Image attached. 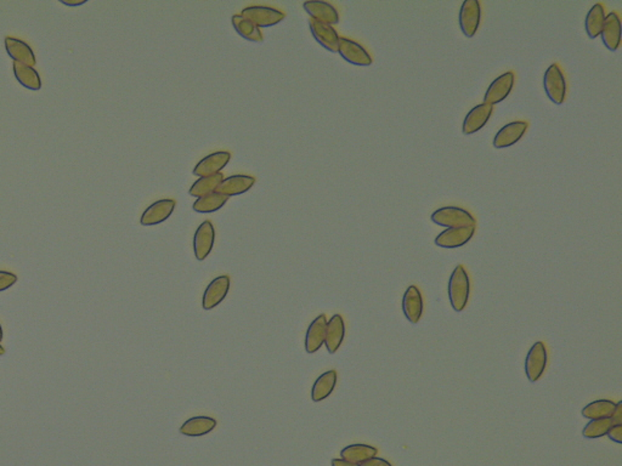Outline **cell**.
Returning <instances> with one entry per match:
<instances>
[{
	"mask_svg": "<svg viewBox=\"0 0 622 466\" xmlns=\"http://www.w3.org/2000/svg\"><path fill=\"white\" fill-rule=\"evenodd\" d=\"M216 421L211 416H194L186 421L180 427V434L190 437H200L216 429Z\"/></svg>",
	"mask_w": 622,
	"mask_h": 466,
	"instance_id": "cb8c5ba5",
	"label": "cell"
},
{
	"mask_svg": "<svg viewBox=\"0 0 622 466\" xmlns=\"http://www.w3.org/2000/svg\"><path fill=\"white\" fill-rule=\"evenodd\" d=\"M608 437L610 438V440L614 441V442H616V443H621L622 442V424L621 425H612L610 427V430L608 431Z\"/></svg>",
	"mask_w": 622,
	"mask_h": 466,
	"instance_id": "e575fe53",
	"label": "cell"
},
{
	"mask_svg": "<svg viewBox=\"0 0 622 466\" xmlns=\"http://www.w3.org/2000/svg\"><path fill=\"white\" fill-rule=\"evenodd\" d=\"M605 21V9L601 3H597L588 10L585 20V30L587 36L591 39H596L601 36L603 25Z\"/></svg>",
	"mask_w": 622,
	"mask_h": 466,
	"instance_id": "484cf974",
	"label": "cell"
},
{
	"mask_svg": "<svg viewBox=\"0 0 622 466\" xmlns=\"http://www.w3.org/2000/svg\"><path fill=\"white\" fill-rule=\"evenodd\" d=\"M338 52L345 61L349 62L355 66H371L373 62L370 54L367 52L364 46L356 41H351L349 38H344V36L340 38Z\"/></svg>",
	"mask_w": 622,
	"mask_h": 466,
	"instance_id": "9c48e42d",
	"label": "cell"
},
{
	"mask_svg": "<svg viewBox=\"0 0 622 466\" xmlns=\"http://www.w3.org/2000/svg\"><path fill=\"white\" fill-rule=\"evenodd\" d=\"M481 6L478 0H464L458 14L459 28L467 38H473L480 26Z\"/></svg>",
	"mask_w": 622,
	"mask_h": 466,
	"instance_id": "277c9868",
	"label": "cell"
},
{
	"mask_svg": "<svg viewBox=\"0 0 622 466\" xmlns=\"http://www.w3.org/2000/svg\"><path fill=\"white\" fill-rule=\"evenodd\" d=\"M326 328H327V318L326 315H320L315 318L311 324L309 326L307 334H305V351L308 354H315L319 351L324 343L326 339Z\"/></svg>",
	"mask_w": 622,
	"mask_h": 466,
	"instance_id": "d6986e66",
	"label": "cell"
},
{
	"mask_svg": "<svg viewBox=\"0 0 622 466\" xmlns=\"http://www.w3.org/2000/svg\"><path fill=\"white\" fill-rule=\"evenodd\" d=\"M528 128H529V124L524 120H515V122L506 124L495 135L494 141H493L495 149H506V147H510L517 142H519Z\"/></svg>",
	"mask_w": 622,
	"mask_h": 466,
	"instance_id": "30bf717a",
	"label": "cell"
},
{
	"mask_svg": "<svg viewBox=\"0 0 622 466\" xmlns=\"http://www.w3.org/2000/svg\"><path fill=\"white\" fill-rule=\"evenodd\" d=\"M61 3L63 4H66V6H81L83 3H85V0H82V1H74V3H71V1H65V0H61Z\"/></svg>",
	"mask_w": 622,
	"mask_h": 466,
	"instance_id": "f35d334b",
	"label": "cell"
},
{
	"mask_svg": "<svg viewBox=\"0 0 622 466\" xmlns=\"http://www.w3.org/2000/svg\"><path fill=\"white\" fill-rule=\"evenodd\" d=\"M175 209V200H160L154 202L141 215L140 222L144 226L158 225L169 219Z\"/></svg>",
	"mask_w": 622,
	"mask_h": 466,
	"instance_id": "9a60e30c",
	"label": "cell"
},
{
	"mask_svg": "<svg viewBox=\"0 0 622 466\" xmlns=\"http://www.w3.org/2000/svg\"><path fill=\"white\" fill-rule=\"evenodd\" d=\"M17 282V277L10 272L0 271V292L12 287Z\"/></svg>",
	"mask_w": 622,
	"mask_h": 466,
	"instance_id": "836d02e7",
	"label": "cell"
},
{
	"mask_svg": "<svg viewBox=\"0 0 622 466\" xmlns=\"http://www.w3.org/2000/svg\"><path fill=\"white\" fill-rule=\"evenodd\" d=\"M433 222L437 226H442L445 229H453V227H464V226H475L477 221L468 211L459 208V206H442L440 209L434 211L431 216Z\"/></svg>",
	"mask_w": 622,
	"mask_h": 466,
	"instance_id": "7a4b0ae2",
	"label": "cell"
},
{
	"mask_svg": "<svg viewBox=\"0 0 622 466\" xmlns=\"http://www.w3.org/2000/svg\"><path fill=\"white\" fill-rule=\"evenodd\" d=\"M6 52L10 55L11 59H14V61L20 62L30 67L36 65V57L33 55L30 45H27L25 41L6 36Z\"/></svg>",
	"mask_w": 622,
	"mask_h": 466,
	"instance_id": "603a6c76",
	"label": "cell"
},
{
	"mask_svg": "<svg viewBox=\"0 0 622 466\" xmlns=\"http://www.w3.org/2000/svg\"><path fill=\"white\" fill-rule=\"evenodd\" d=\"M361 466H393L391 465L389 461L386 460V459H382V458H378V456H373V458H371L369 460L364 461L362 464H360Z\"/></svg>",
	"mask_w": 622,
	"mask_h": 466,
	"instance_id": "8d00e7d4",
	"label": "cell"
},
{
	"mask_svg": "<svg viewBox=\"0 0 622 466\" xmlns=\"http://www.w3.org/2000/svg\"><path fill=\"white\" fill-rule=\"evenodd\" d=\"M242 17H245L246 20L251 21L253 25L259 28H267V27H273L280 23L281 21L284 20L286 15L282 11L273 9L270 6H248L242 10Z\"/></svg>",
	"mask_w": 622,
	"mask_h": 466,
	"instance_id": "5b68a950",
	"label": "cell"
},
{
	"mask_svg": "<svg viewBox=\"0 0 622 466\" xmlns=\"http://www.w3.org/2000/svg\"><path fill=\"white\" fill-rule=\"evenodd\" d=\"M547 359H548V354H547L545 343L542 341L534 343L530 348L526 359H525V373H526L529 381L535 383L540 379L547 367Z\"/></svg>",
	"mask_w": 622,
	"mask_h": 466,
	"instance_id": "8992f818",
	"label": "cell"
},
{
	"mask_svg": "<svg viewBox=\"0 0 622 466\" xmlns=\"http://www.w3.org/2000/svg\"><path fill=\"white\" fill-rule=\"evenodd\" d=\"M222 180H224V175L221 173L200 178L195 184H192V187L189 191V195L196 197V198H201L209 193H213V192H216V187L221 184Z\"/></svg>",
	"mask_w": 622,
	"mask_h": 466,
	"instance_id": "4dcf8cb0",
	"label": "cell"
},
{
	"mask_svg": "<svg viewBox=\"0 0 622 466\" xmlns=\"http://www.w3.org/2000/svg\"><path fill=\"white\" fill-rule=\"evenodd\" d=\"M543 87L547 98H550L552 103L555 105H561L564 103L566 96V81L561 67L557 63H552L546 70Z\"/></svg>",
	"mask_w": 622,
	"mask_h": 466,
	"instance_id": "3957f363",
	"label": "cell"
},
{
	"mask_svg": "<svg viewBox=\"0 0 622 466\" xmlns=\"http://www.w3.org/2000/svg\"><path fill=\"white\" fill-rule=\"evenodd\" d=\"M304 10L311 16V19L320 21L326 25H337L340 22V15L335 6L326 1L320 0H311L305 1L303 4Z\"/></svg>",
	"mask_w": 622,
	"mask_h": 466,
	"instance_id": "ac0fdd59",
	"label": "cell"
},
{
	"mask_svg": "<svg viewBox=\"0 0 622 466\" xmlns=\"http://www.w3.org/2000/svg\"><path fill=\"white\" fill-rule=\"evenodd\" d=\"M515 76L513 72H506L493 81L484 96V103L497 105L508 98L515 87Z\"/></svg>",
	"mask_w": 622,
	"mask_h": 466,
	"instance_id": "ba28073f",
	"label": "cell"
},
{
	"mask_svg": "<svg viewBox=\"0 0 622 466\" xmlns=\"http://www.w3.org/2000/svg\"><path fill=\"white\" fill-rule=\"evenodd\" d=\"M402 311L408 322L416 324L423 313V297L416 286H410L402 297Z\"/></svg>",
	"mask_w": 622,
	"mask_h": 466,
	"instance_id": "ffe728a7",
	"label": "cell"
},
{
	"mask_svg": "<svg viewBox=\"0 0 622 466\" xmlns=\"http://www.w3.org/2000/svg\"><path fill=\"white\" fill-rule=\"evenodd\" d=\"M232 26L235 31L245 39L254 43H262L264 36L260 30L256 25H253L251 21L246 20L241 15H234L231 19Z\"/></svg>",
	"mask_w": 622,
	"mask_h": 466,
	"instance_id": "f546056e",
	"label": "cell"
},
{
	"mask_svg": "<svg viewBox=\"0 0 622 466\" xmlns=\"http://www.w3.org/2000/svg\"><path fill=\"white\" fill-rule=\"evenodd\" d=\"M216 240V232L211 221L206 220L202 222L200 227L196 231L194 237V251L196 259L198 262L206 260L207 256L211 254Z\"/></svg>",
	"mask_w": 622,
	"mask_h": 466,
	"instance_id": "7c38bea8",
	"label": "cell"
},
{
	"mask_svg": "<svg viewBox=\"0 0 622 466\" xmlns=\"http://www.w3.org/2000/svg\"><path fill=\"white\" fill-rule=\"evenodd\" d=\"M601 38L608 50L616 52L619 49L621 43V21L615 11H612L605 16Z\"/></svg>",
	"mask_w": 622,
	"mask_h": 466,
	"instance_id": "e0dca14e",
	"label": "cell"
},
{
	"mask_svg": "<svg viewBox=\"0 0 622 466\" xmlns=\"http://www.w3.org/2000/svg\"><path fill=\"white\" fill-rule=\"evenodd\" d=\"M230 159H231V154L225 151L209 154L197 163L194 169V175L198 178H205V176L218 174V173H220V170L224 169L229 165Z\"/></svg>",
	"mask_w": 622,
	"mask_h": 466,
	"instance_id": "5bb4252c",
	"label": "cell"
},
{
	"mask_svg": "<svg viewBox=\"0 0 622 466\" xmlns=\"http://www.w3.org/2000/svg\"><path fill=\"white\" fill-rule=\"evenodd\" d=\"M345 337V324L344 319L340 315H335L333 317L327 322V328H326V348L329 350V354H335L340 348V345L343 343Z\"/></svg>",
	"mask_w": 622,
	"mask_h": 466,
	"instance_id": "7402d4cb",
	"label": "cell"
},
{
	"mask_svg": "<svg viewBox=\"0 0 622 466\" xmlns=\"http://www.w3.org/2000/svg\"><path fill=\"white\" fill-rule=\"evenodd\" d=\"M377 448L369 446V445H350L345 447L344 449L340 452V456L344 460L354 463V464H362L364 461L369 460L371 458L377 456Z\"/></svg>",
	"mask_w": 622,
	"mask_h": 466,
	"instance_id": "4316f807",
	"label": "cell"
},
{
	"mask_svg": "<svg viewBox=\"0 0 622 466\" xmlns=\"http://www.w3.org/2000/svg\"><path fill=\"white\" fill-rule=\"evenodd\" d=\"M256 184V179L248 175H234L227 179L221 181V184L216 187V192L225 197L243 195L245 192L251 190L253 184Z\"/></svg>",
	"mask_w": 622,
	"mask_h": 466,
	"instance_id": "44dd1931",
	"label": "cell"
},
{
	"mask_svg": "<svg viewBox=\"0 0 622 466\" xmlns=\"http://www.w3.org/2000/svg\"><path fill=\"white\" fill-rule=\"evenodd\" d=\"M470 295V279L468 272L463 265L455 267L448 279V299L455 311L461 313L467 304Z\"/></svg>",
	"mask_w": 622,
	"mask_h": 466,
	"instance_id": "6da1fadb",
	"label": "cell"
},
{
	"mask_svg": "<svg viewBox=\"0 0 622 466\" xmlns=\"http://www.w3.org/2000/svg\"><path fill=\"white\" fill-rule=\"evenodd\" d=\"M612 426L610 418H602V419H593L590 421L582 430V435L586 438H599L608 434Z\"/></svg>",
	"mask_w": 622,
	"mask_h": 466,
	"instance_id": "d6a6232c",
	"label": "cell"
},
{
	"mask_svg": "<svg viewBox=\"0 0 622 466\" xmlns=\"http://www.w3.org/2000/svg\"><path fill=\"white\" fill-rule=\"evenodd\" d=\"M1 339H3V329H1V326H0V341H1Z\"/></svg>",
	"mask_w": 622,
	"mask_h": 466,
	"instance_id": "60d3db41",
	"label": "cell"
},
{
	"mask_svg": "<svg viewBox=\"0 0 622 466\" xmlns=\"http://www.w3.org/2000/svg\"><path fill=\"white\" fill-rule=\"evenodd\" d=\"M230 290V277L219 276L214 278L205 290L202 306L207 311L216 308L219 304L224 301L227 293Z\"/></svg>",
	"mask_w": 622,
	"mask_h": 466,
	"instance_id": "4fadbf2b",
	"label": "cell"
},
{
	"mask_svg": "<svg viewBox=\"0 0 622 466\" xmlns=\"http://www.w3.org/2000/svg\"><path fill=\"white\" fill-rule=\"evenodd\" d=\"M493 112L494 106L488 103H479L477 106H474L463 119V135H472L481 130L488 123V119L491 118Z\"/></svg>",
	"mask_w": 622,
	"mask_h": 466,
	"instance_id": "8fae6325",
	"label": "cell"
},
{
	"mask_svg": "<svg viewBox=\"0 0 622 466\" xmlns=\"http://www.w3.org/2000/svg\"><path fill=\"white\" fill-rule=\"evenodd\" d=\"M335 385H337V372L335 369L326 372L322 375H320L316 379L314 385H313V391H311V399L314 402H321L324 399H327L329 394L333 392Z\"/></svg>",
	"mask_w": 622,
	"mask_h": 466,
	"instance_id": "d4e9b609",
	"label": "cell"
},
{
	"mask_svg": "<svg viewBox=\"0 0 622 466\" xmlns=\"http://www.w3.org/2000/svg\"><path fill=\"white\" fill-rule=\"evenodd\" d=\"M610 419L612 421V425H621L622 424V401L617 402L615 410L612 413Z\"/></svg>",
	"mask_w": 622,
	"mask_h": 466,
	"instance_id": "d590c367",
	"label": "cell"
},
{
	"mask_svg": "<svg viewBox=\"0 0 622 466\" xmlns=\"http://www.w3.org/2000/svg\"><path fill=\"white\" fill-rule=\"evenodd\" d=\"M4 354H6V348L0 345V356H3Z\"/></svg>",
	"mask_w": 622,
	"mask_h": 466,
	"instance_id": "ab89813d",
	"label": "cell"
},
{
	"mask_svg": "<svg viewBox=\"0 0 622 466\" xmlns=\"http://www.w3.org/2000/svg\"><path fill=\"white\" fill-rule=\"evenodd\" d=\"M227 197L219 195L216 192H213V193H209V195H205V197H201V198L196 200L194 205H192V209L197 211V213H201V214H208V213H214V211H219L224 205L227 204Z\"/></svg>",
	"mask_w": 622,
	"mask_h": 466,
	"instance_id": "1f68e13d",
	"label": "cell"
},
{
	"mask_svg": "<svg viewBox=\"0 0 622 466\" xmlns=\"http://www.w3.org/2000/svg\"><path fill=\"white\" fill-rule=\"evenodd\" d=\"M14 73L19 82L31 90H39L41 87V77L33 67L26 66L20 62L14 61Z\"/></svg>",
	"mask_w": 622,
	"mask_h": 466,
	"instance_id": "83f0119b",
	"label": "cell"
},
{
	"mask_svg": "<svg viewBox=\"0 0 622 466\" xmlns=\"http://www.w3.org/2000/svg\"><path fill=\"white\" fill-rule=\"evenodd\" d=\"M474 233H475V226L446 229L435 237L434 243H435V246H440V248L455 249V248H459V246L467 244L473 238Z\"/></svg>",
	"mask_w": 622,
	"mask_h": 466,
	"instance_id": "52a82bcc",
	"label": "cell"
},
{
	"mask_svg": "<svg viewBox=\"0 0 622 466\" xmlns=\"http://www.w3.org/2000/svg\"><path fill=\"white\" fill-rule=\"evenodd\" d=\"M616 403L610 400H597L593 401L582 410V415L583 418H587L590 421L593 419H602V418H610L614 410H615Z\"/></svg>",
	"mask_w": 622,
	"mask_h": 466,
	"instance_id": "f1b7e54d",
	"label": "cell"
},
{
	"mask_svg": "<svg viewBox=\"0 0 622 466\" xmlns=\"http://www.w3.org/2000/svg\"><path fill=\"white\" fill-rule=\"evenodd\" d=\"M332 466H361L360 464H354L350 461L344 460V459H333L332 460Z\"/></svg>",
	"mask_w": 622,
	"mask_h": 466,
	"instance_id": "74e56055",
	"label": "cell"
},
{
	"mask_svg": "<svg viewBox=\"0 0 622 466\" xmlns=\"http://www.w3.org/2000/svg\"><path fill=\"white\" fill-rule=\"evenodd\" d=\"M309 27H310V31L313 33L315 39L319 41L326 50L331 52H338L340 36H338V33L333 27L314 20V19L309 20Z\"/></svg>",
	"mask_w": 622,
	"mask_h": 466,
	"instance_id": "2e32d148",
	"label": "cell"
}]
</instances>
